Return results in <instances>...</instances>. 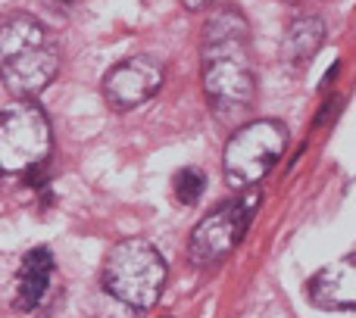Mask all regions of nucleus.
<instances>
[{
    "instance_id": "nucleus-1",
    "label": "nucleus",
    "mask_w": 356,
    "mask_h": 318,
    "mask_svg": "<svg viewBox=\"0 0 356 318\" xmlns=\"http://www.w3.org/2000/svg\"><path fill=\"white\" fill-rule=\"evenodd\" d=\"M200 72L209 110L219 119L247 112L257 97L250 25L238 6H216L200 31Z\"/></svg>"
},
{
    "instance_id": "nucleus-2",
    "label": "nucleus",
    "mask_w": 356,
    "mask_h": 318,
    "mask_svg": "<svg viewBox=\"0 0 356 318\" xmlns=\"http://www.w3.org/2000/svg\"><path fill=\"white\" fill-rule=\"evenodd\" d=\"M60 72V44L29 12L0 16V78L16 97L41 94Z\"/></svg>"
},
{
    "instance_id": "nucleus-3",
    "label": "nucleus",
    "mask_w": 356,
    "mask_h": 318,
    "mask_svg": "<svg viewBox=\"0 0 356 318\" xmlns=\"http://www.w3.org/2000/svg\"><path fill=\"white\" fill-rule=\"evenodd\" d=\"M104 287L131 309H150L166 287V262L150 240H122L110 250L104 265Z\"/></svg>"
},
{
    "instance_id": "nucleus-4",
    "label": "nucleus",
    "mask_w": 356,
    "mask_h": 318,
    "mask_svg": "<svg viewBox=\"0 0 356 318\" xmlns=\"http://www.w3.org/2000/svg\"><path fill=\"white\" fill-rule=\"evenodd\" d=\"M288 147V128L275 119H257L232 135L225 147V181L234 190H250L272 171Z\"/></svg>"
},
{
    "instance_id": "nucleus-5",
    "label": "nucleus",
    "mask_w": 356,
    "mask_h": 318,
    "mask_svg": "<svg viewBox=\"0 0 356 318\" xmlns=\"http://www.w3.org/2000/svg\"><path fill=\"white\" fill-rule=\"evenodd\" d=\"M54 135L44 110L31 100L0 112V175H25L47 162Z\"/></svg>"
},
{
    "instance_id": "nucleus-6",
    "label": "nucleus",
    "mask_w": 356,
    "mask_h": 318,
    "mask_svg": "<svg viewBox=\"0 0 356 318\" xmlns=\"http://www.w3.org/2000/svg\"><path fill=\"white\" fill-rule=\"evenodd\" d=\"M257 203H259V194H244L241 190L238 200H228L216 212H209L194 228V234H191V244H188L191 262L200 265V269L219 265L241 244L253 212H257Z\"/></svg>"
},
{
    "instance_id": "nucleus-7",
    "label": "nucleus",
    "mask_w": 356,
    "mask_h": 318,
    "mask_svg": "<svg viewBox=\"0 0 356 318\" xmlns=\"http://www.w3.org/2000/svg\"><path fill=\"white\" fill-rule=\"evenodd\" d=\"M163 85V66L154 56H131L106 72L104 97L116 110H135L147 103Z\"/></svg>"
},
{
    "instance_id": "nucleus-8",
    "label": "nucleus",
    "mask_w": 356,
    "mask_h": 318,
    "mask_svg": "<svg viewBox=\"0 0 356 318\" xmlns=\"http://www.w3.org/2000/svg\"><path fill=\"white\" fill-rule=\"evenodd\" d=\"M309 300L319 309L338 312V309H353L356 300V259H338L325 265L319 275L309 281Z\"/></svg>"
},
{
    "instance_id": "nucleus-9",
    "label": "nucleus",
    "mask_w": 356,
    "mask_h": 318,
    "mask_svg": "<svg viewBox=\"0 0 356 318\" xmlns=\"http://www.w3.org/2000/svg\"><path fill=\"white\" fill-rule=\"evenodd\" d=\"M50 275H54V253L47 246H38L22 259L16 281V306L22 312H31V309L41 306L44 294L50 287Z\"/></svg>"
},
{
    "instance_id": "nucleus-10",
    "label": "nucleus",
    "mask_w": 356,
    "mask_h": 318,
    "mask_svg": "<svg viewBox=\"0 0 356 318\" xmlns=\"http://www.w3.org/2000/svg\"><path fill=\"white\" fill-rule=\"evenodd\" d=\"M325 44V22L316 16H303L294 19L284 31V41H282V56L288 66H307L316 53L322 50Z\"/></svg>"
},
{
    "instance_id": "nucleus-11",
    "label": "nucleus",
    "mask_w": 356,
    "mask_h": 318,
    "mask_svg": "<svg viewBox=\"0 0 356 318\" xmlns=\"http://www.w3.org/2000/svg\"><path fill=\"white\" fill-rule=\"evenodd\" d=\"M172 187H175L178 203H184V206H191V203H197V200H200L203 187H207V178H203V171H200V169H181V171H178V175H175Z\"/></svg>"
},
{
    "instance_id": "nucleus-12",
    "label": "nucleus",
    "mask_w": 356,
    "mask_h": 318,
    "mask_svg": "<svg viewBox=\"0 0 356 318\" xmlns=\"http://www.w3.org/2000/svg\"><path fill=\"white\" fill-rule=\"evenodd\" d=\"M341 103H344V100H341V97H334V100H328V103H325V112H322V116H319V125H325L328 122V119H332V116H338V106Z\"/></svg>"
},
{
    "instance_id": "nucleus-13",
    "label": "nucleus",
    "mask_w": 356,
    "mask_h": 318,
    "mask_svg": "<svg viewBox=\"0 0 356 318\" xmlns=\"http://www.w3.org/2000/svg\"><path fill=\"white\" fill-rule=\"evenodd\" d=\"M181 3H184V10H207L213 0H181Z\"/></svg>"
}]
</instances>
